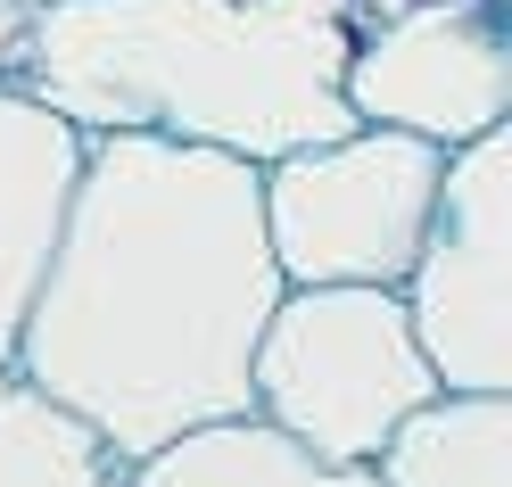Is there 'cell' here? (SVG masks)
I'll return each mask as SVG.
<instances>
[{
  "mask_svg": "<svg viewBox=\"0 0 512 487\" xmlns=\"http://www.w3.org/2000/svg\"><path fill=\"white\" fill-rule=\"evenodd\" d=\"M273 298L256 166L157 133H100L83 141L9 372L75 413L108 463H141L190 430L248 421V355Z\"/></svg>",
  "mask_w": 512,
  "mask_h": 487,
  "instance_id": "1",
  "label": "cell"
},
{
  "mask_svg": "<svg viewBox=\"0 0 512 487\" xmlns=\"http://www.w3.org/2000/svg\"><path fill=\"white\" fill-rule=\"evenodd\" d=\"M347 0H58L34 25L25 100L83 141L157 133L273 166L347 141Z\"/></svg>",
  "mask_w": 512,
  "mask_h": 487,
  "instance_id": "2",
  "label": "cell"
},
{
  "mask_svg": "<svg viewBox=\"0 0 512 487\" xmlns=\"http://www.w3.org/2000/svg\"><path fill=\"white\" fill-rule=\"evenodd\" d=\"M446 397L397 289H281L248 355V421L331 471H372L405 413Z\"/></svg>",
  "mask_w": 512,
  "mask_h": 487,
  "instance_id": "3",
  "label": "cell"
},
{
  "mask_svg": "<svg viewBox=\"0 0 512 487\" xmlns=\"http://www.w3.org/2000/svg\"><path fill=\"white\" fill-rule=\"evenodd\" d=\"M438 174L446 149L413 133H372V124L256 166L281 289H397L430 232Z\"/></svg>",
  "mask_w": 512,
  "mask_h": 487,
  "instance_id": "4",
  "label": "cell"
},
{
  "mask_svg": "<svg viewBox=\"0 0 512 487\" xmlns=\"http://www.w3.org/2000/svg\"><path fill=\"white\" fill-rule=\"evenodd\" d=\"M397 298L438 388L455 397L512 388V124L446 149L430 232Z\"/></svg>",
  "mask_w": 512,
  "mask_h": 487,
  "instance_id": "5",
  "label": "cell"
},
{
  "mask_svg": "<svg viewBox=\"0 0 512 487\" xmlns=\"http://www.w3.org/2000/svg\"><path fill=\"white\" fill-rule=\"evenodd\" d=\"M339 100L372 133L463 149L512 124V25L488 0H405L397 17L347 34Z\"/></svg>",
  "mask_w": 512,
  "mask_h": 487,
  "instance_id": "6",
  "label": "cell"
},
{
  "mask_svg": "<svg viewBox=\"0 0 512 487\" xmlns=\"http://www.w3.org/2000/svg\"><path fill=\"white\" fill-rule=\"evenodd\" d=\"M75 174H83L75 124L50 116L42 100H25V91H0V364H9L25 298H34V281L50 265Z\"/></svg>",
  "mask_w": 512,
  "mask_h": 487,
  "instance_id": "7",
  "label": "cell"
},
{
  "mask_svg": "<svg viewBox=\"0 0 512 487\" xmlns=\"http://www.w3.org/2000/svg\"><path fill=\"white\" fill-rule=\"evenodd\" d=\"M372 487H512V388L430 397L372 454Z\"/></svg>",
  "mask_w": 512,
  "mask_h": 487,
  "instance_id": "8",
  "label": "cell"
},
{
  "mask_svg": "<svg viewBox=\"0 0 512 487\" xmlns=\"http://www.w3.org/2000/svg\"><path fill=\"white\" fill-rule=\"evenodd\" d=\"M100 487H372V471H331L265 421H215L141 463H116Z\"/></svg>",
  "mask_w": 512,
  "mask_h": 487,
  "instance_id": "9",
  "label": "cell"
},
{
  "mask_svg": "<svg viewBox=\"0 0 512 487\" xmlns=\"http://www.w3.org/2000/svg\"><path fill=\"white\" fill-rule=\"evenodd\" d=\"M108 471V446L75 413H58L42 388L0 364V487H100Z\"/></svg>",
  "mask_w": 512,
  "mask_h": 487,
  "instance_id": "10",
  "label": "cell"
},
{
  "mask_svg": "<svg viewBox=\"0 0 512 487\" xmlns=\"http://www.w3.org/2000/svg\"><path fill=\"white\" fill-rule=\"evenodd\" d=\"M34 9H9L0 0V91H25V58H34Z\"/></svg>",
  "mask_w": 512,
  "mask_h": 487,
  "instance_id": "11",
  "label": "cell"
},
{
  "mask_svg": "<svg viewBox=\"0 0 512 487\" xmlns=\"http://www.w3.org/2000/svg\"><path fill=\"white\" fill-rule=\"evenodd\" d=\"M9 9H34V17H42V9H58V0H9Z\"/></svg>",
  "mask_w": 512,
  "mask_h": 487,
  "instance_id": "12",
  "label": "cell"
}]
</instances>
